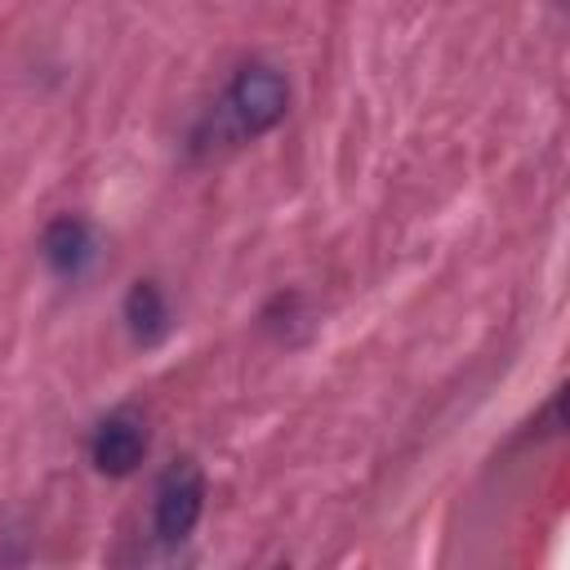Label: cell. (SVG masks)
<instances>
[{"mask_svg": "<svg viewBox=\"0 0 570 570\" xmlns=\"http://www.w3.org/2000/svg\"><path fill=\"white\" fill-rule=\"evenodd\" d=\"M285 107H289L285 76L267 62H245L218 102V125L232 138H258L285 116Z\"/></svg>", "mask_w": 570, "mask_h": 570, "instance_id": "1", "label": "cell"}, {"mask_svg": "<svg viewBox=\"0 0 570 570\" xmlns=\"http://www.w3.org/2000/svg\"><path fill=\"white\" fill-rule=\"evenodd\" d=\"M205 508V476L191 459H178L160 472L156 481V503H151V525L165 543H178L191 534V525L200 521Z\"/></svg>", "mask_w": 570, "mask_h": 570, "instance_id": "2", "label": "cell"}, {"mask_svg": "<svg viewBox=\"0 0 570 570\" xmlns=\"http://www.w3.org/2000/svg\"><path fill=\"white\" fill-rule=\"evenodd\" d=\"M142 454H147V428L134 410L107 414L89 436V459L107 476H129L142 463Z\"/></svg>", "mask_w": 570, "mask_h": 570, "instance_id": "3", "label": "cell"}, {"mask_svg": "<svg viewBox=\"0 0 570 570\" xmlns=\"http://www.w3.org/2000/svg\"><path fill=\"white\" fill-rule=\"evenodd\" d=\"M40 254H45V263L58 276H80L94 263V232H89V223L71 218V214L53 218L45 227V236H40Z\"/></svg>", "mask_w": 570, "mask_h": 570, "instance_id": "4", "label": "cell"}, {"mask_svg": "<svg viewBox=\"0 0 570 570\" xmlns=\"http://www.w3.org/2000/svg\"><path fill=\"white\" fill-rule=\"evenodd\" d=\"M125 321H129V334H134L138 343H156V338L169 330L165 294H160L151 281H138V285L125 294Z\"/></svg>", "mask_w": 570, "mask_h": 570, "instance_id": "5", "label": "cell"}]
</instances>
